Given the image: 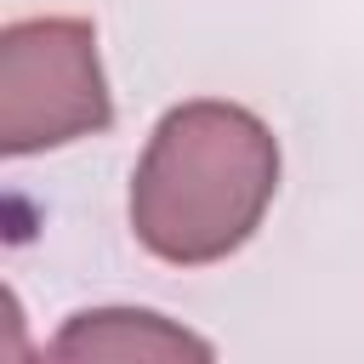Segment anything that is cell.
Here are the masks:
<instances>
[{
  "label": "cell",
  "instance_id": "obj_3",
  "mask_svg": "<svg viewBox=\"0 0 364 364\" xmlns=\"http://www.w3.org/2000/svg\"><path fill=\"white\" fill-rule=\"evenodd\" d=\"M51 358H210V341L165 324L159 313L97 307L63 324V336L51 341Z\"/></svg>",
  "mask_w": 364,
  "mask_h": 364
},
{
  "label": "cell",
  "instance_id": "obj_1",
  "mask_svg": "<svg viewBox=\"0 0 364 364\" xmlns=\"http://www.w3.org/2000/svg\"><path fill=\"white\" fill-rule=\"evenodd\" d=\"M279 188V142L239 102L171 108L131 176V228L142 250L176 267L233 256L267 216Z\"/></svg>",
  "mask_w": 364,
  "mask_h": 364
},
{
  "label": "cell",
  "instance_id": "obj_2",
  "mask_svg": "<svg viewBox=\"0 0 364 364\" xmlns=\"http://www.w3.org/2000/svg\"><path fill=\"white\" fill-rule=\"evenodd\" d=\"M114 102L85 17H23L0 28V148L40 154L108 131Z\"/></svg>",
  "mask_w": 364,
  "mask_h": 364
}]
</instances>
